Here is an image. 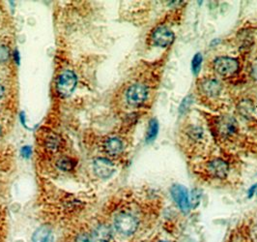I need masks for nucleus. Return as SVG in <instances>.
Returning a JSON list of instances; mask_svg holds the SVG:
<instances>
[{
    "label": "nucleus",
    "mask_w": 257,
    "mask_h": 242,
    "mask_svg": "<svg viewBox=\"0 0 257 242\" xmlns=\"http://www.w3.org/2000/svg\"><path fill=\"white\" fill-rule=\"evenodd\" d=\"M174 34L166 26H159L155 28L152 33V41L155 45L161 48H167L173 43Z\"/></svg>",
    "instance_id": "nucleus-6"
},
{
    "label": "nucleus",
    "mask_w": 257,
    "mask_h": 242,
    "mask_svg": "<svg viewBox=\"0 0 257 242\" xmlns=\"http://www.w3.org/2000/svg\"><path fill=\"white\" fill-rule=\"evenodd\" d=\"M148 97V90L145 86L141 84L133 85L128 88L126 93V99L128 105L138 107L146 101Z\"/></svg>",
    "instance_id": "nucleus-4"
},
{
    "label": "nucleus",
    "mask_w": 257,
    "mask_h": 242,
    "mask_svg": "<svg viewBox=\"0 0 257 242\" xmlns=\"http://www.w3.org/2000/svg\"><path fill=\"white\" fill-rule=\"evenodd\" d=\"M200 89H201V91L207 96L216 97L219 95L222 87L219 80H217L215 78H207L201 83Z\"/></svg>",
    "instance_id": "nucleus-10"
},
{
    "label": "nucleus",
    "mask_w": 257,
    "mask_h": 242,
    "mask_svg": "<svg viewBox=\"0 0 257 242\" xmlns=\"http://www.w3.org/2000/svg\"><path fill=\"white\" fill-rule=\"evenodd\" d=\"M56 166L59 170H61L63 172H71L76 167V162L72 158L64 156V157H61L57 160Z\"/></svg>",
    "instance_id": "nucleus-16"
},
{
    "label": "nucleus",
    "mask_w": 257,
    "mask_h": 242,
    "mask_svg": "<svg viewBox=\"0 0 257 242\" xmlns=\"http://www.w3.org/2000/svg\"><path fill=\"white\" fill-rule=\"evenodd\" d=\"M94 173L100 179H109L115 172L114 164L106 158H97L93 162Z\"/></svg>",
    "instance_id": "nucleus-5"
},
{
    "label": "nucleus",
    "mask_w": 257,
    "mask_h": 242,
    "mask_svg": "<svg viewBox=\"0 0 257 242\" xmlns=\"http://www.w3.org/2000/svg\"><path fill=\"white\" fill-rule=\"evenodd\" d=\"M217 129L219 135L223 137H229L235 133L237 129V122L230 116H223L218 120Z\"/></svg>",
    "instance_id": "nucleus-9"
},
{
    "label": "nucleus",
    "mask_w": 257,
    "mask_h": 242,
    "mask_svg": "<svg viewBox=\"0 0 257 242\" xmlns=\"http://www.w3.org/2000/svg\"><path fill=\"white\" fill-rule=\"evenodd\" d=\"M103 148L109 155H117L123 150V142L118 138H109L104 141Z\"/></svg>",
    "instance_id": "nucleus-11"
},
{
    "label": "nucleus",
    "mask_w": 257,
    "mask_h": 242,
    "mask_svg": "<svg viewBox=\"0 0 257 242\" xmlns=\"http://www.w3.org/2000/svg\"><path fill=\"white\" fill-rule=\"evenodd\" d=\"M94 235L101 242H108L112 236V230L107 225H100L95 229Z\"/></svg>",
    "instance_id": "nucleus-12"
},
{
    "label": "nucleus",
    "mask_w": 257,
    "mask_h": 242,
    "mask_svg": "<svg viewBox=\"0 0 257 242\" xmlns=\"http://www.w3.org/2000/svg\"><path fill=\"white\" fill-rule=\"evenodd\" d=\"M213 67L220 76H228L234 75L238 71L239 63L235 58L229 56H220L215 59Z\"/></svg>",
    "instance_id": "nucleus-3"
},
{
    "label": "nucleus",
    "mask_w": 257,
    "mask_h": 242,
    "mask_svg": "<svg viewBox=\"0 0 257 242\" xmlns=\"http://www.w3.org/2000/svg\"><path fill=\"white\" fill-rule=\"evenodd\" d=\"M207 171L213 178L225 179L229 173V166L224 160L215 158L208 163Z\"/></svg>",
    "instance_id": "nucleus-7"
},
{
    "label": "nucleus",
    "mask_w": 257,
    "mask_h": 242,
    "mask_svg": "<svg viewBox=\"0 0 257 242\" xmlns=\"http://www.w3.org/2000/svg\"><path fill=\"white\" fill-rule=\"evenodd\" d=\"M250 74L251 76L257 80V60H255L252 65H251V69H250Z\"/></svg>",
    "instance_id": "nucleus-21"
},
{
    "label": "nucleus",
    "mask_w": 257,
    "mask_h": 242,
    "mask_svg": "<svg viewBox=\"0 0 257 242\" xmlns=\"http://www.w3.org/2000/svg\"><path fill=\"white\" fill-rule=\"evenodd\" d=\"M114 226L121 234L131 235L138 229L139 221L131 213L122 212L115 217Z\"/></svg>",
    "instance_id": "nucleus-2"
},
{
    "label": "nucleus",
    "mask_w": 257,
    "mask_h": 242,
    "mask_svg": "<svg viewBox=\"0 0 257 242\" xmlns=\"http://www.w3.org/2000/svg\"><path fill=\"white\" fill-rule=\"evenodd\" d=\"M45 145L48 148V150H50L52 152H56L62 146V140L59 136L52 134L46 139Z\"/></svg>",
    "instance_id": "nucleus-15"
},
{
    "label": "nucleus",
    "mask_w": 257,
    "mask_h": 242,
    "mask_svg": "<svg viewBox=\"0 0 257 242\" xmlns=\"http://www.w3.org/2000/svg\"><path fill=\"white\" fill-rule=\"evenodd\" d=\"M171 195L174 202L179 206L182 211L187 212L190 209V199L188 190L179 184L173 185L171 188Z\"/></svg>",
    "instance_id": "nucleus-8"
},
{
    "label": "nucleus",
    "mask_w": 257,
    "mask_h": 242,
    "mask_svg": "<svg viewBox=\"0 0 257 242\" xmlns=\"http://www.w3.org/2000/svg\"><path fill=\"white\" fill-rule=\"evenodd\" d=\"M77 77L72 71H64L57 77L56 90L61 97L70 96L77 87Z\"/></svg>",
    "instance_id": "nucleus-1"
},
{
    "label": "nucleus",
    "mask_w": 257,
    "mask_h": 242,
    "mask_svg": "<svg viewBox=\"0 0 257 242\" xmlns=\"http://www.w3.org/2000/svg\"><path fill=\"white\" fill-rule=\"evenodd\" d=\"M4 94H5V89H4V87L0 84V98H2V97L4 96Z\"/></svg>",
    "instance_id": "nucleus-23"
},
{
    "label": "nucleus",
    "mask_w": 257,
    "mask_h": 242,
    "mask_svg": "<svg viewBox=\"0 0 257 242\" xmlns=\"http://www.w3.org/2000/svg\"><path fill=\"white\" fill-rule=\"evenodd\" d=\"M159 242H169V241H165V240H161V241H159Z\"/></svg>",
    "instance_id": "nucleus-24"
},
{
    "label": "nucleus",
    "mask_w": 257,
    "mask_h": 242,
    "mask_svg": "<svg viewBox=\"0 0 257 242\" xmlns=\"http://www.w3.org/2000/svg\"><path fill=\"white\" fill-rule=\"evenodd\" d=\"M201 63H202V56L200 53H197L194 55L193 59V64H192V67H193V71L194 74H197L200 70V67H201Z\"/></svg>",
    "instance_id": "nucleus-18"
},
{
    "label": "nucleus",
    "mask_w": 257,
    "mask_h": 242,
    "mask_svg": "<svg viewBox=\"0 0 257 242\" xmlns=\"http://www.w3.org/2000/svg\"><path fill=\"white\" fill-rule=\"evenodd\" d=\"M158 130H159V125H158V121L156 119H151L149 122V127L147 131V135H146V140L148 142L152 141L156 139L157 135H158Z\"/></svg>",
    "instance_id": "nucleus-17"
},
{
    "label": "nucleus",
    "mask_w": 257,
    "mask_h": 242,
    "mask_svg": "<svg viewBox=\"0 0 257 242\" xmlns=\"http://www.w3.org/2000/svg\"><path fill=\"white\" fill-rule=\"evenodd\" d=\"M76 242H94V239L89 234L82 233V234H79L77 236Z\"/></svg>",
    "instance_id": "nucleus-20"
},
{
    "label": "nucleus",
    "mask_w": 257,
    "mask_h": 242,
    "mask_svg": "<svg viewBox=\"0 0 257 242\" xmlns=\"http://www.w3.org/2000/svg\"><path fill=\"white\" fill-rule=\"evenodd\" d=\"M10 51L5 45H0V63H4L9 59Z\"/></svg>",
    "instance_id": "nucleus-19"
},
{
    "label": "nucleus",
    "mask_w": 257,
    "mask_h": 242,
    "mask_svg": "<svg viewBox=\"0 0 257 242\" xmlns=\"http://www.w3.org/2000/svg\"><path fill=\"white\" fill-rule=\"evenodd\" d=\"M22 154H23V156H24V157L28 158V157L30 156V154H31V148H30L29 146H25V147H23V149H22Z\"/></svg>",
    "instance_id": "nucleus-22"
},
{
    "label": "nucleus",
    "mask_w": 257,
    "mask_h": 242,
    "mask_svg": "<svg viewBox=\"0 0 257 242\" xmlns=\"http://www.w3.org/2000/svg\"><path fill=\"white\" fill-rule=\"evenodd\" d=\"M52 229L48 226H42L33 233V242H46L52 236Z\"/></svg>",
    "instance_id": "nucleus-13"
},
{
    "label": "nucleus",
    "mask_w": 257,
    "mask_h": 242,
    "mask_svg": "<svg viewBox=\"0 0 257 242\" xmlns=\"http://www.w3.org/2000/svg\"><path fill=\"white\" fill-rule=\"evenodd\" d=\"M238 111L240 115H243L245 118H249L254 113V105L250 100L244 99L238 104Z\"/></svg>",
    "instance_id": "nucleus-14"
}]
</instances>
